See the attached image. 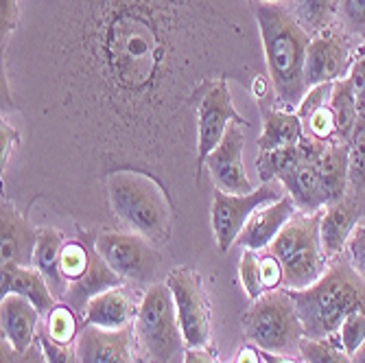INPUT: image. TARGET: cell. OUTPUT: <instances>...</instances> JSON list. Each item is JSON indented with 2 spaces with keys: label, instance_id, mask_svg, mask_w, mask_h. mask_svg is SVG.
<instances>
[{
  "label": "cell",
  "instance_id": "6da1fadb",
  "mask_svg": "<svg viewBox=\"0 0 365 363\" xmlns=\"http://www.w3.org/2000/svg\"><path fill=\"white\" fill-rule=\"evenodd\" d=\"M204 11L192 0H92L83 22L88 81L103 110L98 147L162 173L186 155L195 90L188 73Z\"/></svg>",
  "mask_w": 365,
  "mask_h": 363
},
{
  "label": "cell",
  "instance_id": "7a4b0ae2",
  "mask_svg": "<svg viewBox=\"0 0 365 363\" xmlns=\"http://www.w3.org/2000/svg\"><path fill=\"white\" fill-rule=\"evenodd\" d=\"M254 16L267 61L274 103L278 110L297 112L309 92L307 53L311 36L297 24L284 3H256Z\"/></svg>",
  "mask_w": 365,
  "mask_h": 363
},
{
  "label": "cell",
  "instance_id": "3957f363",
  "mask_svg": "<svg viewBox=\"0 0 365 363\" xmlns=\"http://www.w3.org/2000/svg\"><path fill=\"white\" fill-rule=\"evenodd\" d=\"M106 195L112 213L131 232L143 235L153 245L171 239V197L153 173L131 167L112 169L106 178Z\"/></svg>",
  "mask_w": 365,
  "mask_h": 363
},
{
  "label": "cell",
  "instance_id": "277c9868",
  "mask_svg": "<svg viewBox=\"0 0 365 363\" xmlns=\"http://www.w3.org/2000/svg\"><path fill=\"white\" fill-rule=\"evenodd\" d=\"M289 293L309 339L337 335L348 315L365 313V280L350 267L346 256H337L335 265H330L315 285Z\"/></svg>",
  "mask_w": 365,
  "mask_h": 363
},
{
  "label": "cell",
  "instance_id": "5b68a950",
  "mask_svg": "<svg viewBox=\"0 0 365 363\" xmlns=\"http://www.w3.org/2000/svg\"><path fill=\"white\" fill-rule=\"evenodd\" d=\"M322 213H297L269 245V252L282 265V287L287 291H300L315 285L328 270V256L319 237Z\"/></svg>",
  "mask_w": 365,
  "mask_h": 363
},
{
  "label": "cell",
  "instance_id": "8992f818",
  "mask_svg": "<svg viewBox=\"0 0 365 363\" xmlns=\"http://www.w3.org/2000/svg\"><path fill=\"white\" fill-rule=\"evenodd\" d=\"M245 335L264 352L282 357L300 354L304 328L289 291H267L243 317Z\"/></svg>",
  "mask_w": 365,
  "mask_h": 363
},
{
  "label": "cell",
  "instance_id": "52a82bcc",
  "mask_svg": "<svg viewBox=\"0 0 365 363\" xmlns=\"http://www.w3.org/2000/svg\"><path fill=\"white\" fill-rule=\"evenodd\" d=\"M192 110H195V134H197L195 171L199 180L206 158L219 147L227 127L235 123L245 127L247 121L237 112L225 77H212L199 86L192 96Z\"/></svg>",
  "mask_w": 365,
  "mask_h": 363
},
{
  "label": "cell",
  "instance_id": "ba28073f",
  "mask_svg": "<svg viewBox=\"0 0 365 363\" xmlns=\"http://www.w3.org/2000/svg\"><path fill=\"white\" fill-rule=\"evenodd\" d=\"M138 335L145 350L155 363H169V359L182 348L184 333L178 319V309L169 285H153L136 313Z\"/></svg>",
  "mask_w": 365,
  "mask_h": 363
},
{
  "label": "cell",
  "instance_id": "9c48e42d",
  "mask_svg": "<svg viewBox=\"0 0 365 363\" xmlns=\"http://www.w3.org/2000/svg\"><path fill=\"white\" fill-rule=\"evenodd\" d=\"M284 195H287V190L278 180L254 188L250 195H227V193L215 188V193H212V232H215L219 250L227 252L237 243L241 230L245 227L250 217L258 208L282 200Z\"/></svg>",
  "mask_w": 365,
  "mask_h": 363
},
{
  "label": "cell",
  "instance_id": "30bf717a",
  "mask_svg": "<svg viewBox=\"0 0 365 363\" xmlns=\"http://www.w3.org/2000/svg\"><path fill=\"white\" fill-rule=\"evenodd\" d=\"M94 250L110 270L129 282H151L160 267V254L153 243L136 232H106L96 235Z\"/></svg>",
  "mask_w": 365,
  "mask_h": 363
},
{
  "label": "cell",
  "instance_id": "8fae6325",
  "mask_svg": "<svg viewBox=\"0 0 365 363\" xmlns=\"http://www.w3.org/2000/svg\"><path fill=\"white\" fill-rule=\"evenodd\" d=\"M365 44L335 24L326 29L319 36L311 38L307 53V83L309 90L322 83H335L346 79Z\"/></svg>",
  "mask_w": 365,
  "mask_h": 363
},
{
  "label": "cell",
  "instance_id": "7c38bea8",
  "mask_svg": "<svg viewBox=\"0 0 365 363\" xmlns=\"http://www.w3.org/2000/svg\"><path fill=\"white\" fill-rule=\"evenodd\" d=\"M167 285L173 293L178 319L184 333V344L188 348H202L208 344L210 317L208 302L202 287V278L190 267H178L169 274Z\"/></svg>",
  "mask_w": 365,
  "mask_h": 363
},
{
  "label": "cell",
  "instance_id": "4fadbf2b",
  "mask_svg": "<svg viewBox=\"0 0 365 363\" xmlns=\"http://www.w3.org/2000/svg\"><path fill=\"white\" fill-rule=\"evenodd\" d=\"M243 125H230L219 147L204 162L217 190H223L227 195H250L254 190V184L250 182L243 164Z\"/></svg>",
  "mask_w": 365,
  "mask_h": 363
},
{
  "label": "cell",
  "instance_id": "5bb4252c",
  "mask_svg": "<svg viewBox=\"0 0 365 363\" xmlns=\"http://www.w3.org/2000/svg\"><path fill=\"white\" fill-rule=\"evenodd\" d=\"M302 149H304L302 158L295 164H291V167L278 178V182L284 186L287 195L295 202L297 213L313 215V213H322L328 206V200H326V193H324L322 180L315 167V160H313L315 140L304 136Z\"/></svg>",
  "mask_w": 365,
  "mask_h": 363
},
{
  "label": "cell",
  "instance_id": "9a60e30c",
  "mask_svg": "<svg viewBox=\"0 0 365 363\" xmlns=\"http://www.w3.org/2000/svg\"><path fill=\"white\" fill-rule=\"evenodd\" d=\"M363 217H365V208L350 195L324 208L319 221V237L328 258H337L344 254L352 232L361 225Z\"/></svg>",
  "mask_w": 365,
  "mask_h": 363
},
{
  "label": "cell",
  "instance_id": "2e32d148",
  "mask_svg": "<svg viewBox=\"0 0 365 363\" xmlns=\"http://www.w3.org/2000/svg\"><path fill=\"white\" fill-rule=\"evenodd\" d=\"M77 359L79 363H131V328L83 326L77 337Z\"/></svg>",
  "mask_w": 365,
  "mask_h": 363
},
{
  "label": "cell",
  "instance_id": "e0dca14e",
  "mask_svg": "<svg viewBox=\"0 0 365 363\" xmlns=\"http://www.w3.org/2000/svg\"><path fill=\"white\" fill-rule=\"evenodd\" d=\"M0 232H3V265L33 267V252L38 245V230L11 204L3 202L0 208Z\"/></svg>",
  "mask_w": 365,
  "mask_h": 363
},
{
  "label": "cell",
  "instance_id": "ac0fdd59",
  "mask_svg": "<svg viewBox=\"0 0 365 363\" xmlns=\"http://www.w3.org/2000/svg\"><path fill=\"white\" fill-rule=\"evenodd\" d=\"M297 215V206L291 200L289 195H284L282 200L258 208L250 221L245 223V227L241 230V235L237 239V245H241L243 250H264L269 247L276 237L282 232V227Z\"/></svg>",
  "mask_w": 365,
  "mask_h": 363
},
{
  "label": "cell",
  "instance_id": "d6986e66",
  "mask_svg": "<svg viewBox=\"0 0 365 363\" xmlns=\"http://www.w3.org/2000/svg\"><path fill=\"white\" fill-rule=\"evenodd\" d=\"M315 167L326 193L328 204H335L348 195V162H350V143L339 138L317 143L315 140Z\"/></svg>",
  "mask_w": 365,
  "mask_h": 363
},
{
  "label": "cell",
  "instance_id": "ffe728a7",
  "mask_svg": "<svg viewBox=\"0 0 365 363\" xmlns=\"http://www.w3.org/2000/svg\"><path fill=\"white\" fill-rule=\"evenodd\" d=\"M40 311L24 295L9 293L0 302V319H3V337L14 352H26L36 339Z\"/></svg>",
  "mask_w": 365,
  "mask_h": 363
},
{
  "label": "cell",
  "instance_id": "44dd1931",
  "mask_svg": "<svg viewBox=\"0 0 365 363\" xmlns=\"http://www.w3.org/2000/svg\"><path fill=\"white\" fill-rule=\"evenodd\" d=\"M9 293L24 295L42 315L57 307V298L51 291L46 278L36 267H11L3 265V282H0V298Z\"/></svg>",
  "mask_w": 365,
  "mask_h": 363
},
{
  "label": "cell",
  "instance_id": "7402d4cb",
  "mask_svg": "<svg viewBox=\"0 0 365 363\" xmlns=\"http://www.w3.org/2000/svg\"><path fill=\"white\" fill-rule=\"evenodd\" d=\"M120 282H123V278L118 274H114L108 262L94 250L88 272L79 280L68 285V291H66V295L61 300L71 309H75V313H86L88 305L96 298L98 293L114 289V287H120Z\"/></svg>",
  "mask_w": 365,
  "mask_h": 363
},
{
  "label": "cell",
  "instance_id": "603a6c76",
  "mask_svg": "<svg viewBox=\"0 0 365 363\" xmlns=\"http://www.w3.org/2000/svg\"><path fill=\"white\" fill-rule=\"evenodd\" d=\"M260 112H262V134L258 138V153L295 147L304 140V125L295 112H284L267 103H260Z\"/></svg>",
  "mask_w": 365,
  "mask_h": 363
},
{
  "label": "cell",
  "instance_id": "cb8c5ba5",
  "mask_svg": "<svg viewBox=\"0 0 365 363\" xmlns=\"http://www.w3.org/2000/svg\"><path fill=\"white\" fill-rule=\"evenodd\" d=\"M134 315H136L134 300L120 287H114L98 293L88 305L83 313V324L106 328V331H120V328L129 326Z\"/></svg>",
  "mask_w": 365,
  "mask_h": 363
},
{
  "label": "cell",
  "instance_id": "d4e9b609",
  "mask_svg": "<svg viewBox=\"0 0 365 363\" xmlns=\"http://www.w3.org/2000/svg\"><path fill=\"white\" fill-rule=\"evenodd\" d=\"M61 250L63 235L57 230H42L38 235L36 252H33V267L46 278L55 298H63L68 291V282L61 276Z\"/></svg>",
  "mask_w": 365,
  "mask_h": 363
},
{
  "label": "cell",
  "instance_id": "484cf974",
  "mask_svg": "<svg viewBox=\"0 0 365 363\" xmlns=\"http://www.w3.org/2000/svg\"><path fill=\"white\" fill-rule=\"evenodd\" d=\"M339 0H284V7L311 38L337 24Z\"/></svg>",
  "mask_w": 365,
  "mask_h": 363
},
{
  "label": "cell",
  "instance_id": "4316f807",
  "mask_svg": "<svg viewBox=\"0 0 365 363\" xmlns=\"http://www.w3.org/2000/svg\"><path fill=\"white\" fill-rule=\"evenodd\" d=\"M328 106H330V112H333V118H335L337 138L344 143H350V138L354 134V127H356V121H359V114H361L350 77L333 83Z\"/></svg>",
  "mask_w": 365,
  "mask_h": 363
},
{
  "label": "cell",
  "instance_id": "83f0119b",
  "mask_svg": "<svg viewBox=\"0 0 365 363\" xmlns=\"http://www.w3.org/2000/svg\"><path fill=\"white\" fill-rule=\"evenodd\" d=\"M348 195L365 208V112L359 114L354 134L350 138L348 162Z\"/></svg>",
  "mask_w": 365,
  "mask_h": 363
},
{
  "label": "cell",
  "instance_id": "f1b7e54d",
  "mask_svg": "<svg viewBox=\"0 0 365 363\" xmlns=\"http://www.w3.org/2000/svg\"><path fill=\"white\" fill-rule=\"evenodd\" d=\"M304 149L302 143L295 147H284V149H274V151H262L258 153L256 160V169H258V178L262 184L278 180L291 164H295L297 160L302 158Z\"/></svg>",
  "mask_w": 365,
  "mask_h": 363
},
{
  "label": "cell",
  "instance_id": "f546056e",
  "mask_svg": "<svg viewBox=\"0 0 365 363\" xmlns=\"http://www.w3.org/2000/svg\"><path fill=\"white\" fill-rule=\"evenodd\" d=\"M300 354L307 363H354L352 354L344 350L337 335H330L326 339L304 337L300 344Z\"/></svg>",
  "mask_w": 365,
  "mask_h": 363
},
{
  "label": "cell",
  "instance_id": "4dcf8cb0",
  "mask_svg": "<svg viewBox=\"0 0 365 363\" xmlns=\"http://www.w3.org/2000/svg\"><path fill=\"white\" fill-rule=\"evenodd\" d=\"M302 125H304V136L317 143H328L337 138V127H335V118L333 112H330V106L324 103L315 110H311L309 114L300 116Z\"/></svg>",
  "mask_w": 365,
  "mask_h": 363
},
{
  "label": "cell",
  "instance_id": "1f68e13d",
  "mask_svg": "<svg viewBox=\"0 0 365 363\" xmlns=\"http://www.w3.org/2000/svg\"><path fill=\"white\" fill-rule=\"evenodd\" d=\"M337 24L348 36L365 44V0H339Z\"/></svg>",
  "mask_w": 365,
  "mask_h": 363
},
{
  "label": "cell",
  "instance_id": "d6a6232c",
  "mask_svg": "<svg viewBox=\"0 0 365 363\" xmlns=\"http://www.w3.org/2000/svg\"><path fill=\"white\" fill-rule=\"evenodd\" d=\"M90 258H92V252L79 241L66 243L61 250V276L66 278V282L71 285L79 280L90 267Z\"/></svg>",
  "mask_w": 365,
  "mask_h": 363
},
{
  "label": "cell",
  "instance_id": "836d02e7",
  "mask_svg": "<svg viewBox=\"0 0 365 363\" xmlns=\"http://www.w3.org/2000/svg\"><path fill=\"white\" fill-rule=\"evenodd\" d=\"M46 333L57 344H71L75 339V335L79 333L75 311L68 305H57L48 313V331Z\"/></svg>",
  "mask_w": 365,
  "mask_h": 363
},
{
  "label": "cell",
  "instance_id": "e575fe53",
  "mask_svg": "<svg viewBox=\"0 0 365 363\" xmlns=\"http://www.w3.org/2000/svg\"><path fill=\"white\" fill-rule=\"evenodd\" d=\"M337 339L348 354H354L365 344V313H352L339 326Z\"/></svg>",
  "mask_w": 365,
  "mask_h": 363
},
{
  "label": "cell",
  "instance_id": "d590c367",
  "mask_svg": "<svg viewBox=\"0 0 365 363\" xmlns=\"http://www.w3.org/2000/svg\"><path fill=\"white\" fill-rule=\"evenodd\" d=\"M241 282L245 287V293L250 295L252 300H258L260 295L264 293L262 280H260V265H258V256L254 250H245L241 256Z\"/></svg>",
  "mask_w": 365,
  "mask_h": 363
},
{
  "label": "cell",
  "instance_id": "8d00e7d4",
  "mask_svg": "<svg viewBox=\"0 0 365 363\" xmlns=\"http://www.w3.org/2000/svg\"><path fill=\"white\" fill-rule=\"evenodd\" d=\"M258 265H260V280H262L264 293H267V291H276V289H280L284 285L282 265H280V260L272 252L260 256L258 258Z\"/></svg>",
  "mask_w": 365,
  "mask_h": 363
},
{
  "label": "cell",
  "instance_id": "74e56055",
  "mask_svg": "<svg viewBox=\"0 0 365 363\" xmlns=\"http://www.w3.org/2000/svg\"><path fill=\"white\" fill-rule=\"evenodd\" d=\"M344 254L346 260L350 262V267L365 280V225H359L354 230Z\"/></svg>",
  "mask_w": 365,
  "mask_h": 363
},
{
  "label": "cell",
  "instance_id": "f35d334b",
  "mask_svg": "<svg viewBox=\"0 0 365 363\" xmlns=\"http://www.w3.org/2000/svg\"><path fill=\"white\" fill-rule=\"evenodd\" d=\"M38 339H40L46 363H79L77 350H73L68 344H57L55 339H51L48 333H40Z\"/></svg>",
  "mask_w": 365,
  "mask_h": 363
},
{
  "label": "cell",
  "instance_id": "ab89813d",
  "mask_svg": "<svg viewBox=\"0 0 365 363\" xmlns=\"http://www.w3.org/2000/svg\"><path fill=\"white\" fill-rule=\"evenodd\" d=\"M18 18H20L18 0H3V44L9 42L11 33L18 24Z\"/></svg>",
  "mask_w": 365,
  "mask_h": 363
},
{
  "label": "cell",
  "instance_id": "60d3db41",
  "mask_svg": "<svg viewBox=\"0 0 365 363\" xmlns=\"http://www.w3.org/2000/svg\"><path fill=\"white\" fill-rule=\"evenodd\" d=\"M3 363H46V359L40 354V350H36V348H29L26 352H16V357L11 359L9 354H5V350H3Z\"/></svg>",
  "mask_w": 365,
  "mask_h": 363
},
{
  "label": "cell",
  "instance_id": "b9f144b4",
  "mask_svg": "<svg viewBox=\"0 0 365 363\" xmlns=\"http://www.w3.org/2000/svg\"><path fill=\"white\" fill-rule=\"evenodd\" d=\"M16 143H18V131L9 123L3 121V167L7 164V160L11 155V149H14Z\"/></svg>",
  "mask_w": 365,
  "mask_h": 363
},
{
  "label": "cell",
  "instance_id": "7bdbcfd3",
  "mask_svg": "<svg viewBox=\"0 0 365 363\" xmlns=\"http://www.w3.org/2000/svg\"><path fill=\"white\" fill-rule=\"evenodd\" d=\"M184 363H215V359H212L208 352H204L202 348H190V350L186 352Z\"/></svg>",
  "mask_w": 365,
  "mask_h": 363
},
{
  "label": "cell",
  "instance_id": "ee69618b",
  "mask_svg": "<svg viewBox=\"0 0 365 363\" xmlns=\"http://www.w3.org/2000/svg\"><path fill=\"white\" fill-rule=\"evenodd\" d=\"M260 357L264 363H295L291 357H282V354H274V352H264L260 350Z\"/></svg>",
  "mask_w": 365,
  "mask_h": 363
},
{
  "label": "cell",
  "instance_id": "f6af8a7d",
  "mask_svg": "<svg viewBox=\"0 0 365 363\" xmlns=\"http://www.w3.org/2000/svg\"><path fill=\"white\" fill-rule=\"evenodd\" d=\"M258 352L256 350H252V348H245L243 352H241V357H239V363H258Z\"/></svg>",
  "mask_w": 365,
  "mask_h": 363
},
{
  "label": "cell",
  "instance_id": "bcb514c9",
  "mask_svg": "<svg viewBox=\"0 0 365 363\" xmlns=\"http://www.w3.org/2000/svg\"><path fill=\"white\" fill-rule=\"evenodd\" d=\"M352 359H354V363H365V344L352 354Z\"/></svg>",
  "mask_w": 365,
  "mask_h": 363
},
{
  "label": "cell",
  "instance_id": "7dc6e473",
  "mask_svg": "<svg viewBox=\"0 0 365 363\" xmlns=\"http://www.w3.org/2000/svg\"><path fill=\"white\" fill-rule=\"evenodd\" d=\"M258 3H284V0H258Z\"/></svg>",
  "mask_w": 365,
  "mask_h": 363
},
{
  "label": "cell",
  "instance_id": "c3c4849f",
  "mask_svg": "<svg viewBox=\"0 0 365 363\" xmlns=\"http://www.w3.org/2000/svg\"><path fill=\"white\" fill-rule=\"evenodd\" d=\"M361 225H365V217H363V221H361Z\"/></svg>",
  "mask_w": 365,
  "mask_h": 363
},
{
  "label": "cell",
  "instance_id": "681fc988",
  "mask_svg": "<svg viewBox=\"0 0 365 363\" xmlns=\"http://www.w3.org/2000/svg\"><path fill=\"white\" fill-rule=\"evenodd\" d=\"M363 112H365V110H363Z\"/></svg>",
  "mask_w": 365,
  "mask_h": 363
}]
</instances>
